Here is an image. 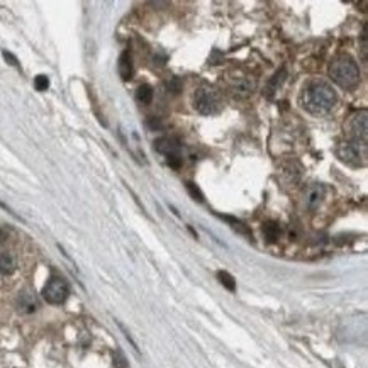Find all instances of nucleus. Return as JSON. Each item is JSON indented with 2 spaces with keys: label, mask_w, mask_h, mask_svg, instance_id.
Segmentation results:
<instances>
[{
  "label": "nucleus",
  "mask_w": 368,
  "mask_h": 368,
  "mask_svg": "<svg viewBox=\"0 0 368 368\" xmlns=\"http://www.w3.org/2000/svg\"><path fill=\"white\" fill-rule=\"evenodd\" d=\"M136 100L143 105H148L153 100V88H151V85H139L138 90H136Z\"/></svg>",
  "instance_id": "nucleus-15"
},
{
  "label": "nucleus",
  "mask_w": 368,
  "mask_h": 368,
  "mask_svg": "<svg viewBox=\"0 0 368 368\" xmlns=\"http://www.w3.org/2000/svg\"><path fill=\"white\" fill-rule=\"evenodd\" d=\"M34 87H36V90H39V92H44V90L49 88V78L46 75H38V77L34 78Z\"/></svg>",
  "instance_id": "nucleus-20"
},
{
  "label": "nucleus",
  "mask_w": 368,
  "mask_h": 368,
  "mask_svg": "<svg viewBox=\"0 0 368 368\" xmlns=\"http://www.w3.org/2000/svg\"><path fill=\"white\" fill-rule=\"evenodd\" d=\"M194 107L202 115H214L223 107L219 92L210 85H202L194 94Z\"/></svg>",
  "instance_id": "nucleus-3"
},
{
  "label": "nucleus",
  "mask_w": 368,
  "mask_h": 368,
  "mask_svg": "<svg viewBox=\"0 0 368 368\" xmlns=\"http://www.w3.org/2000/svg\"><path fill=\"white\" fill-rule=\"evenodd\" d=\"M117 70H119V75L120 78L124 80V82H128V80L133 78L134 75V67H133V56H131V51H126L119 56V65H117Z\"/></svg>",
  "instance_id": "nucleus-10"
},
{
  "label": "nucleus",
  "mask_w": 368,
  "mask_h": 368,
  "mask_svg": "<svg viewBox=\"0 0 368 368\" xmlns=\"http://www.w3.org/2000/svg\"><path fill=\"white\" fill-rule=\"evenodd\" d=\"M112 361H114V368H129V363L126 360L124 353L120 350H115L112 355Z\"/></svg>",
  "instance_id": "nucleus-18"
},
{
  "label": "nucleus",
  "mask_w": 368,
  "mask_h": 368,
  "mask_svg": "<svg viewBox=\"0 0 368 368\" xmlns=\"http://www.w3.org/2000/svg\"><path fill=\"white\" fill-rule=\"evenodd\" d=\"M70 294V287L65 282L62 277H53V279L48 280V284L44 285L43 289V297L44 300L49 302V304H63L67 300V297Z\"/></svg>",
  "instance_id": "nucleus-6"
},
{
  "label": "nucleus",
  "mask_w": 368,
  "mask_h": 368,
  "mask_svg": "<svg viewBox=\"0 0 368 368\" xmlns=\"http://www.w3.org/2000/svg\"><path fill=\"white\" fill-rule=\"evenodd\" d=\"M336 155L343 163L351 166H361L366 158V144L355 143V141H345L336 148Z\"/></svg>",
  "instance_id": "nucleus-4"
},
{
  "label": "nucleus",
  "mask_w": 368,
  "mask_h": 368,
  "mask_svg": "<svg viewBox=\"0 0 368 368\" xmlns=\"http://www.w3.org/2000/svg\"><path fill=\"white\" fill-rule=\"evenodd\" d=\"M16 270V261L11 253H0V275H11Z\"/></svg>",
  "instance_id": "nucleus-14"
},
{
  "label": "nucleus",
  "mask_w": 368,
  "mask_h": 368,
  "mask_svg": "<svg viewBox=\"0 0 368 368\" xmlns=\"http://www.w3.org/2000/svg\"><path fill=\"white\" fill-rule=\"evenodd\" d=\"M187 190H189V194H190V197H192L194 200H197V202H204V194H202V190H200L197 185L194 183V181H187Z\"/></svg>",
  "instance_id": "nucleus-17"
},
{
  "label": "nucleus",
  "mask_w": 368,
  "mask_h": 368,
  "mask_svg": "<svg viewBox=\"0 0 368 368\" xmlns=\"http://www.w3.org/2000/svg\"><path fill=\"white\" fill-rule=\"evenodd\" d=\"M368 119H366V110H358L350 117L346 124V133L350 136V141L355 143L366 144L368 141Z\"/></svg>",
  "instance_id": "nucleus-5"
},
{
  "label": "nucleus",
  "mask_w": 368,
  "mask_h": 368,
  "mask_svg": "<svg viewBox=\"0 0 368 368\" xmlns=\"http://www.w3.org/2000/svg\"><path fill=\"white\" fill-rule=\"evenodd\" d=\"M223 219H226V221H228V223L233 224V228H234L236 231H239L241 234H246V236H250V238L253 239V234L250 233V229L246 228V226H244L243 223H241V221H236V219H233V218H228V216H226V218H223Z\"/></svg>",
  "instance_id": "nucleus-19"
},
{
  "label": "nucleus",
  "mask_w": 368,
  "mask_h": 368,
  "mask_svg": "<svg viewBox=\"0 0 368 368\" xmlns=\"http://www.w3.org/2000/svg\"><path fill=\"white\" fill-rule=\"evenodd\" d=\"M285 77H287V72H285V68H280L279 72H277L273 77L270 78V82H268V85H266L265 87V97H268V99H271L275 95V92L277 90L280 88V85L285 82Z\"/></svg>",
  "instance_id": "nucleus-11"
},
{
  "label": "nucleus",
  "mask_w": 368,
  "mask_h": 368,
  "mask_svg": "<svg viewBox=\"0 0 368 368\" xmlns=\"http://www.w3.org/2000/svg\"><path fill=\"white\" fill-rule=\"evenodd\" d=\"M2 54H4V58H6L7 62H9V65H12V67H17V68H19V62H17V58L14 56L12 53H9V51H2Z\"/></svg>",
  "instance_id": "nucleus-21"
},
{
  "label": "nucleus",
  "mask_w": 368,
  "mask_h": 368,
  "mask_svg": "<svg viewBox=\"0 0 368 368\" xmlns=\"http://www.w3.org/2000/svg\"><path fill=\"white\" fill-rule=\"evenodd\" d=\"M280 233H282V229L277 221H268V223L263 224V236L268 243H277L280 238Z\"/></svg>",
  "instance_id": "nucleus-13"
},
{
  "label": "nucleus",
  "mask_w": 368,
  "mask_h": 368,
  "mask_svg": "<svg viewBox=\"0 0 368 368\" xmlns=\"http://www.w3.org/2000/svg\"><path fill=\"white\" fill-rule=\"evenodd\" d=\"M255 88H256V80L251 77H243V78H239L238 82L233 83L231 94L238 99H246L255 92Z\"/></svg>",
  "instance_id": "nucleus-9"
},
{
  "label": "nucleus",
  "mask_w": 368,
  "mask_h": 368,
  "mask_svg": "<svg viewBox=\"0 0 368 368\" xmlns=\"http://www.w3.org/2000/svg\"><path fill=\"white\" fill-rule=\"evenodd\" d=\"M338 102V95L329 83L322 80H314L307 83L300 95V104L307 112L314 115H324L334 107Z\"/></svg>",
  "instance_id": "nucleus-1"
},
{
  "label": "nucleus",
  "mask_w": 368,
  "mask_h": 368,
  "mask_svg": "<svg viewBox=\"0 0 368 368\" xmlns=\"http://www.w3.org/2000/svg\"><path fill=\"white\" fill-rule=\"evenodd\" d=\"M17 307H19V311L21 312H26V314H29V312H34L36 311V299L33 297V294H29V292H22L21 295H19V299H17Z\"/></svg>",
  "instance_id": "nucleus-12"
},
{
  "label": "nucleus",
  "mask_w": 368,
  "mask_h": 368,
  "mask_svg": "<svg viewBox=\"0 0 368 368\" xmlns=\"http://www.w3.org/2000/svg\"><path fill=\"white\" fill-rule=\"evenodd\" d=\"M218 279H219V282H221V284H223L228 290H231V292L236 290V280H234V277L231 275V273H228V271H223V270L218 271Z\"/></svg>",
  "instance_id": "nucleus-16"
},
{
  "label": "nucleus",
  "mask_w": 368,
  "mask_h": 368,
  "mask_svg": "<svg viewBox=\"0 0 368 368\" xmlns=\"http://www.w3.org/2000/svg\"><path fill=\"white\" fill-rule=\"evenodd\" d=\"M324 194H326V190H324V187H322L321 183H312V185H309V187H307V190H305V194H304V204H305V207L309 209V210H316V209L321 205L322 199H324Z\"/></svg>",
  "instance_id": "nucleus-8"
},
{
  "label": "nucleus",
  "mask_w": 368,
  "mask_h": 368,
  "mask_svg": "<svg viewBox=\"0 0 368 368\" xmlns=\"http://www.w3.org/2000/svg\"><path fill=\"white\" fill-rule=\"evenodd\" d=\"M155 149L158 151V153L163 155L166 160L175 158V156H181V153H180V149H181L180 141L176 138H170V136H163V138L156 139L155 141Z\"/></svg>",
  "instance_id": "nucleus-7"
},
{
  "label": "nucleus",
  "mask_w": 368,
  "mask_h": 368,
  "mask_svg": "<svg viewBox=\"0 0 368 368\" xmlns=\"http://www.w3.org/2000/svg\"><path fill=\"white\" fill-rule=\"evenodd\" d=\"M366 36H365V31L361 34V51H363V59L366 62Z\"/></svg>",
  "instance_id": "nucleus-23"
},
{
  "label": "nucleus",
  "mask_w": 368,
  "mask_h": 368,
  "mask_svg": "<svg viewBox=\"0 0 368 368\" xmlns=\"http://www.w3.org/2000/svg\"><path fill=\"white\" fill-rule=\"evenodd\" d=\"M329 77L341 88L351 90L360 83V68L351 56L341 54L336 59H332L329 67Z\"/></svg>",
  "instance_id": "nucleus-2"
},
{
  "label": "nucleus",
  "mask_w": 368,
  "mask_h": 368,
  "mask_svg": "<svg viewBox=\"0 0 368 368\" xmlns=\"http://www.w3.org/2000/svg\"><path fill=\"white\" fill-rule=\"evenodd\" d=\"M148 126H149L151 129H160V128H161V122H160V120L156 119V117H149V119H148Z\"/></svg>",
  "instance_id": "nucleus-22"
}]
</instances>
